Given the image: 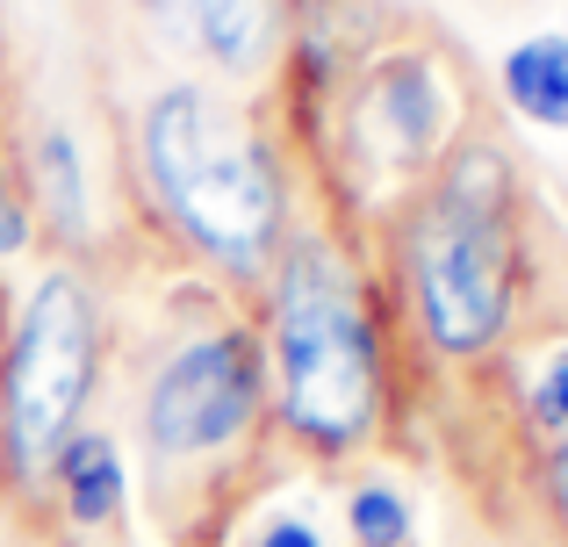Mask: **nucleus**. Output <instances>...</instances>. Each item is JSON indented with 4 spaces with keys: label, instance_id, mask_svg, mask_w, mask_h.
Wrapping results in <instances>:
<instances>
[{
    "label": "nucleus",
    "instance_id": "15",
    "mask_svg": "<svg viewBox=\"0 0 568 547\" xmlns=\"http://www.w3.org/2000/svg\"><path fill=\"white\" fill-rule=\"evenodd\" d=\"M252 547H332V540H324V526L310 519V511H274V519L252 534Z\"/></svg>",
    "mask_w": 568,
    "mask_h": 547
},
{
    "label": "nucleus",
    "instance_id": "14",
    "mask_svg": "<svg viewBox=\"0 0 568 547\" xmlns=\"http://www.w3.org/2000/svg\"><path fill=\"white\" fill-rule=\"evenodd\" d=\"M540 511H547V526L568 540V439L540 454Z\"/></svg>",
    "mask_w": 568,
    "mask_h": 547
},
{
    "label": "nucleus",
    "instance_id": "10",
    "mask_svg": "<svg viewBox=\"0 0 568 547\" xmlns=\"http://www.w3.org/2000/svg\"><path fill=\"white\" fill-rule=\"evenodd\" d=\"M497 101L526 130L568 138V29H532L497 58Z\"/></svg>",
    "mask_w": 568,
    "mask_h": 547
},
{
    "label": "nucleus",
    "instance_id": "5",
    "mask_svg": "<svg viewBox=\"0 0 568 547\" xmlns=\"http://www.w3.org/2000/svg\"><path fill=\"white\" fill-rule=\"evenodd\" d=\"M138 447L152 483H187L216 476L223 462L266 433V353L260 324L237 310H209V317L181 324L166 346L144 361L138 375Z\"/></svg>",
    "mask_w": 568,
    "mask_h": 547
},
{
    "label": "nucleus",
    "instance_id": "2",
    "mask_svg": "<svg viewBox=\"0 0 568 547\" xmlns=\"http://www.w3.org/2000/svg\"><path fill=\"white\" fill-rule=\"evenodd\" d=\"M260 303L266 353V425L310 462H353L388 425V367H396V310L367 253L324 216H303L274 253Z\"/></svg>",
    "mask_w": 568,
    "mask_h": 547
},
{
    "label": "nucleus",
    "instance_id": "4",
    "mask_svg": "<svg viewBox=\"0 0 568 547\" xmlns=\"http://www.w3.org/2000/svg\"><path fill=\"white\" fill-rule=\"evenodd\" d=\"M115 310L80 260H51L0 324V497L14 519H43V483L94 396L109 389Z\"/></svg>",
    "mask_w": 568,
    "mask_h": 547
},
{
    "label": "nucleus",
    "instance_id": "3",
    "mask_svg": "<svg viewBox=\"0 0 568 547\" xmlns=\"http://www.w3.org/2000/svg\"><path fill=\"white\" fill-rule=\"evenodd\" d=\"M526 181L518 152L460 130L388 224V310L439 367L511 353L526 310Z\"/></svg>",
    "mask_w": 568,
    "mask_h": 547
},
{
    "label": "nucleus",
    "instance_id": "6",
    "mask_svg": "<svg viewBox=\"0 0 568 547\" xmlns=\"http://www.w3.org/2000/svg\"><path fill=\"white\" fill-rule=\"evenodd\" d=\"M468 130V80L439 43H382L338 87L332 138L375 181L417 188Z\"/></svg>",
    "mask_w": 568,
    "mask_h": 547
},
{
    "label": "nucleus",
    "instance_id": "1",
    "mask_svg": "<svg viewBox=\"0 0 568 547\" xmlns=\"http://www.w3.org/2000/svg\"><path fill=\"white\" fill-rule=\"evenodd\" d=\"M130 173L152 224L223 288H260L303 224L295 159L266 109L216 80H152L130 109Z\"/></svg>",
    "mask_w": 568,
    "mask_h": 547
},
{
    "label": "nucleus",
    "instance_id": "9",
    "mask_svg": "<svg viewBox=\"0 0 568 547\" xmlns=\"http://www.w3.org/2000/svg\"><path fill=\"white\" fill-rule=\"evenodd\" d=\"M43 511H58L72 534H109V526H123V511H130L123 433H109V425H80V433L58 447V462H51Z\"/></svg>",
    "mask_w": 568,
    "mask_h": 547
},
{
    "label": "nucleus",
    "instance_id": "8",
    "mask_svg": "<svg viewBox=\"0 0 568 547\" xmlns=\"http://www.w3.org/2000/svg\"><path fill=\"white\" fill-rule=\"evenodd\" d=\"M14 159H22L29 210H37V245H58V260H80L87 245L101 239L87 138L65 123V115H37V123L14 138Z\"/></svg>",
    "mask_w": 568,
    "mask_h": 547
},
{
    "label": "nucleus",
    "instance_id": "7",
    "mask_svg": "<svg viewBox=\"0 0 568 547\" xmlns=\"http://www.w3.org/2000/svg\"><path fill=\"white\" fill-rule=\"evenodd\" d=\"M138 14L194 80L237 94H260L295 58V0H138Z\"/></svg>",
    "mask_w": 568,
    "mask_h": 547
},
{
    "label": "nucleus",
    "instance_id": "11",
    "mask_svg": "<svg viewBox=\"0 0 568 547\" xmlns=\"http://www.w3.org/2000/svg\"><path fill=\"white\" fill-rule=\"evenodd\" d=\"M518 433L532 454L568 439V332L540 338V353L518 367Z\"/></svg>",
    "mask_w": 568,
    "mask_h": 547
},
{
    "label": "nucleus",
    "instance_id": "12",
    "mask_svg": "<svg viewBox=\"0 0 568 547\" xmlns=\"http://www.w3.org/2000/svg\"><path fill=\"white\" fill-rule=\"evenodd\" d=\"M346 540L353 547H417V511L403 497V483L367 476L346 490Z\"/></svg>",
    "mask_w": 568,
    "mask_h": 547
},
{
    "label": "nucleus",
    "instance_id": "13",
    "mask_svg": "<svg viewBox=\"0 0 568 547\" xmlns=\"http://www.w3.org/2000/svg\"><path fill=\"white\" fill-rule=\"evenodd\" d=\"M37 253V210L22 188V159H14V130L0 123V267Z\"/></svg>",
    "mask_w": 568,
    "mask_h": 547
},
{
    "label": "nucleus",
    "instance_id": "16",
    "mask_svg": "<svg viewBox=\"0 0 568 547\" xmlns=\"http://www.w3.org/2000/svg\"><path fill=\"white\" fill-rule=\"evenodd\" d=\"M8 526H22V519H14V511H8V497H0V534H8Z\"/></svg>",
    "mask_w": 568,
    "mask_h": 547
}]
</instances>
